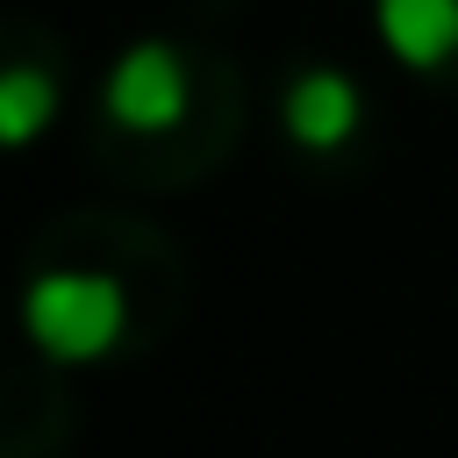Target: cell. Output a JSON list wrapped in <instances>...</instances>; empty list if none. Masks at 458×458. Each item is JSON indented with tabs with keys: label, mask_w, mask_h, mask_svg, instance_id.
Here are the masks:
<instances>
[{
	"label": "cell",
	"mask_w": 458,
	"mask_h": 458,
	"mask_svg": "<svg viewBox=\"0 0 458 458\" xmlns=\"http://www.w3.org/2000/svg\"><path fill=\"white\" fill-rule=\"evenodd\" d=\"M93 250H79V229L57 222L36 243V272L21 293L29 344L50 365H93L114 351L150 344L179 308V250L136 222V215H86Z\"/></svg>",
	"instance_id": "6da1fadb"
},
{
	"label": "cell",
	"mask_w": 458,
	"mask_h": 458,
	"mask_svg": "<svg viewBox=\"0 0 458 458\" xmlns=\"http://www.w3.org/2000/svg\"><path fill=\"white\" fill-rule=\"evenodd\" d=\"M243 136V79L229 57L136 36L100 79V165L129 186H193Z\"/></svg>",
	"instance_id": "7a4b0ae2"
},
{
	"label": "cell",
	"mask_w": 458,
	"mask_h": 458,
	"mask_svg": "<svg viewBox=\"0 0 458 458\" xmlns=\"http://www.w3.org/2000/svg\"><path fill=\"white\" fill-rule=\"evenodd\" d=\"M279 122L308 157H336L365 129V93L344 64H293L279 86Z\"/></svg>",
	"instance_id": "3957f363"
},
{
	"label": "cell",
	"mask_w": 458,
	"mask_h": 458,
	"mask_svg": "<svg viewBox=\"0 0 458 458\" xmlns=\"http://www.w3.org/2000/svg\"><path fill=\"white\" fill-rule=\"evenodd\" d=\"M372 29L394 64L458 86V0H372Z\"/></svg>",
	"instance_id": "277c9868"
},
{
	"label": "cell",
	"mask_w": 458,
	"mask_h": 458,
	"mask_svg": "<svg viewBox=\"0 0 458 458\" xmlns=\"http://www.w3.org/2000/svg\"><path fill=\"white\" fill-rule=\"evenodd\" d=\"M64 57H50V64H36V36L21 29L14 36V57H7V72H0V129H7V143L21 150L36 129H43V114L64 100Z\"/></svg>",
	"instance_id": "5b68a950"
}]
</instances>
